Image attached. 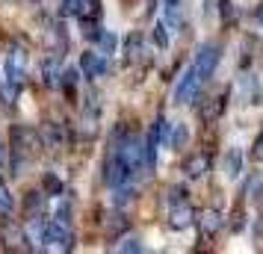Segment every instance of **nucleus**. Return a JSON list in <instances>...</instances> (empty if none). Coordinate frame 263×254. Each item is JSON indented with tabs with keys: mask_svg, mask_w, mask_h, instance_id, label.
Segmentation results:
<instances>
[{
	"mask_svg": "<svg viewBox=\"0 0 263 254\" xmlns=\"http://www.w3.org/2000/svg\"><path fill=\"white\" fill-rule=\"evenodd\" d=\"M133 166L124 160V154L119 151V145H112V151H109V160H107V181L109 186H121V183H130L133 178Z\"/></svg>",
	"mask_w": 263,
	"mask_h": 254,
	"instance_id": "1",
	"label": "nucleus"
},
{
	"mask_svg": "<svg viewBox=\"0 0 263 254\" xmlns=\"http://www.w3.org/2000/svg\"><path fill=\"white\" fill-rule=\"evenodd\" d=\"M201 86H204L201 74L195 71V65H190L186 74H183V80H180L178 89H175V104H192V101H198Z\"/></svg>",
	"mask_w": 263,
	"mask_h": 254,
	"instance_id": "2",
	"label": "nucleus"
},
{
	"mask_svg": "<svg viewBox=\"0 0 263 254\" xmlns=\"http://www.w3.org/2000/svg\"><path fill=\"white\" fill-rule=\"evenodd\" d=\"M219 56H222V48L219 45H213V42H207V45H201V50H198V56H195V71L201 74V80L207 83L210 77H213L216 65H219Z\"/></svg>",
	"mask_w": 263,
	"mask_h": 254,
	"instance_id": "3",
	"label": "nucleus"
},
{
	"mask_svg": "<svg viewBox=\"0 0 263 254\" xmlns=\"http://www.w3.org/2000/svg\"><path fill=\"white\" fill-rule=\"evenodd\" d=\"M27 74V53L21 45H12L9 48V53H6V77L12 80V83L21 86V80H24Z\"/></svg>",
	"mask_w": 263,
	"mask_h": 254,
	"instance_id": "4",
	"label": "nucleus"
},
{
	"mask_svg": "<svg viewBox=\"0 0 263 254\" xmlns=\"http://www.w3.org/2000/svg\"><path fill=\"white\" fill-rule=\"evenodd\" d=\"M192 222H195V210H192V204L186 198L178 201V204H168V228L183 230V228H190Z\"/></svg>",
	"mask_w": 263,
	"mask_h": 254,
	"instance_id": "5",
	"label": "nucleus"
},
{
	"mask_svg": "<svg viewBox=\"0 0 263 254\" xmlns=\"http://www.w3.org/2000/svg\"><path fill=\"white\" fill-rule=\"evenodd\" d=\"M80 68H83L86 77H104L109 71V62H107V53H101V50H89L80 56Z\"/></svg>",
	"mask_w": 263,
	"mask_h": 254,
	"instance_id": "6",
	"label": "nucleus"
},
{
	"mask_svg": "<svg viewBox=\"0 0 263 254\" xmlns=\"http://www.w3.org/2000/svg\"><path fill=\"white\" fill-rule=\"evenodd\" d=\"M183 171H186V178L198 181L201 174L210 171V154H192V157L183 163Z\"/></svg>",
	"mask_w": 263,
	"mask_h": 254,
	"instance_id": "7",
	"label": "nucleus"
},
{
	"mask_svg": "<svg viewBox=\"0 0 263 254\" xmlns=\"http://www.w3.org/2000/svg\"><path fill=\"white\" fill-rule=\"evenodd\" d=\"M163 12H166L168 27L183 24V6H180V0H163Z\"/></svg>",
	"mask_w": 263,
	"mask_h": 254,
	"instance_id": "8",
	"label": "nucleus"
},
{
	"mask_svg": "<svg viewBox=\"0 0 263 254\" xmlns=\"http://www.w3.org/2000/svg\"><path fill=\"white\" fill-rule=\"evenodd\" d=\"M98 15H101V3L98 0H80V6H77V18L80 21H95Z\"/></svg>",
	"mask_w": 263,
	"mask_h": 254,
	"instance_id": "9",
	"label": "nucleus"
},
{
	"mask_svg": "<svg viewBox=\"0 0 263 254\" xmlns=\"http://www.w3.org/2000/svg\"><path fill=\"white\" fill-rule=\"evenodd\" d=\"M225 171H228V178H239V171H242V154L239 151H228Z\"/></svg>",
	"mask_w": 263,
	"mask_h": 254,
	"instance_id": "10",
	"label": "nucleus"
},
{
	"mask_svg": "<svg viewBox=\"0 0 263 254\" xmlns=\"http://www.w3.org/2000/svg\"><path fill=\"white\" fill-rule=\"evenodd\" d=\"M201 225H204V233H207V237H213L216 230L222 228V216H219L216 210H207L204 219H201Z\"/></svg>",
	"mask_w": 263,
	"mask_h": 254,
	"instance_id": "11",
	"label": "nucleus"
},
{
	"mask_svg": "<svg viewBox=\"0 0 263 254\" xmlns=\"http://www.w3.org/2000/svg\"><path fill=\"white\" fill-rule=\"evenodd\" d=\"M222 109H225V97H213V101L204 107V121L210 124L213 119H219V115H222Z\"/></svg>",
	"mask_w": 263,
	"mask_h": 254,
	"instance_id": "12",
	"label": "nucleus"
},
{
	"mask_svg": "<svg viewBox=\"0 0 263 254\" xmlns=\"http://www.w3.org/2000/svg\"><path fill=\"white\" fill-rule=\"evenodd\" d=\"M186 142V127L183 124H172V130H168V148H183Z\"/></svg>",
	"mask_w": 263,
	"mask_h": 254,
	"instance_id": "13",
	"label": "nucleus"
},
{
	"mask_svg": "<svg viewBox=\"0 0 263 254\" xmlns=\"http://www.w3.org/2000/svg\"><path fill=\"white\" fill-rule=\"evenodd\" d=\"M42 77H45V86H60V77H57V62L48 60L42 65Z\"/></svg>",
	"mask_w": 263,
	"mask_h": 254,
	"instance_id": "14",
	"label": "nucleus"
},
{
	"mask_svg": "<svg viewBox=\"0 0 263 254\" xmlns=\"http://www.w3.org/2000/svg\"><path fill=\"white\" fill-rule=\"evenodd\" d=\"M15 97H18V83L6 80V83L0 86V101L3 104H15Z\"/></svg>",
	"mask_w": 263,
	"mask_h": 254,
	"instance_id": "15",
	"label": "nucleus"
},
{
	"mask_svg": "<svg viewBox=\"0 0 263 254\" xmlns=\"http://www.w3.org/2000/svg\"><path fill=\"white\" fill-rule=\"evenodd\" d=\"M139 45H142V36H139V33H133V36L127 38V60H130V62L139 60V53H142V50H139Z\"/></svg>",
	"mask_w": 263,
	"mask_h": 254,
	"instance_id": "16",
	"label": "nucleus"
},
{
	"mask_svg": "<svg viewBox=\"0 0 263 254\" xmlns=\"http://www.w3.org/2000/svg\"><path fill=\"white\" fill-rule=\"evenodd\" d=\"M12 213V195L6 186H0V216H9Z\"/></svg>",
	"mask_w": 263,
	"mask_h": 254,
	"instance_id": "17",
	"label": "nucleus"
},
{
	"mask_svg": "<svg viewBox=\"0 0 263 254\" xmlns=\"http://www.w3.org/2000/svg\"><path fill=\"white\" fill-rule=\"evenodd\" d=\"M119 251L139 254V251H142V245H139V240H136V237H127V240H121V242H119Z\"/></svg>",
	"mask_w": 263,
	"mask_h": 254,
	"instance_id": "18",
	"label": "nucleus"
},
{
	"mask_svg": "<svg viewBox=\"0 0 263 254\" xmlns=\"http://www.w3.org/2000/svg\"><path fill=\"white\" fill-rule=\"evenodd\" d=\"M62 86L68 89V95L74 92V86H77V71H74V68H68V71H62Z\"/></svg>",
	"mask_w": 263,
	"mask_h": 254,
	"instance_id": "19",
	"label": "nucleus"
},
{
	"mask_svg": "<svg viewBox=\"0 0 263 254\" xmlns=\"http://www.w3.org/2000/svg\"><path fill=\"white\" fill-rule=\"evenodd\" d=\"M45 189H48L50 195H62V183H60V178L48 174V178H45Z\"/></svg>",
	"mask_w": 263,
	"mask_h": 254,
	"instance_id": "20",
	"label": "nucleus"
},
{
	"mask_svg": "<svg viewBox=\"0 0 263 254\" xmlns=\"http://www.w3.org/2000/svg\"><path fill=\"white\" fill-rule=\"evenodd\" d=\"M154 42L160 45V48H166L168 45V33H166V24H157L154 27Z\"/></svg>",
	"mask_w": 263,
	"mask_h": 254,
	"instance_id": "21",
	"label": "nucleus"
},
{
	"mask_svg": "<svg viewBox=\"0 0 263 254\" xmlns=\"http://www.w3.org/2000/svg\"><path fill=\"white\" fill-rule=\"evenodd\" d=\"M251 160L254 163H263V133L254 139V145H251Z\"/></svg>",
	"mask_w": 263,
	"mask_h": 254,
	"instance_id": "22",
	"label": "nucleus"
},
{
	"mask_svg": "<svg viewBox=\"0 0 263 254\" xmlns=\"http://www.w3.org/2000/svg\"><path fill=\"white\" fill-rule=\"evenodd\" d=\"M77 6H80V0H62V15H65V18L77 15Z\"/></svg>",
	"mask_w": 263,
	"mask_h": 254,
	"instance_id": "23",
	"label": "nucleus"
},
{
	"mask_svg": "<svg viewBox=\"0 0 263 254\" xmlns=\"http://www.w3.org/2000/svg\"><path fill=\"white\" fill-rule=\"evenodd\" d=\"M112 48H116V38L109 36V33H104L101 36V53H112Z\"/></svg>",
	"mask_w": 263,
	"mask_h": 254,
	"instance_id": "24",
	"label": "nucleus"
},
{
	"mask_svg": "<svg viewBox=\"0 0 263 254\" xmlns=\"http://www.w3.org/2000/svg\"><path fill=\"white\" fill-rule=\"evenodd\" d=\"M6 163V145H3V139H0V166Z\"/></svg>",
	"mask_w": 263,
	"mask_h": 254,
	"instance_id": "25",
	"label": "nucleus"
},
{
	"mask_svg": "<svg viewBox=\"0 0 263 254\" xmlns=\"http://www.w3.org/2000/svg\"><path fill=\"white\" fill-rule=\"evenodd\" d=\"M257 237H263V213H260V219H257Z\"/></svg>",
	"mask_w": 263,
	"mask_h": 254,
	"instance_id": "26",
	"label": "nucleus"
},
{
	"mask_svg": "<svg viewBox=\"0 0 263 254\" xmlns=\"http://www.w3.org/2000/svg\"><path fill=\"white\" fill-rule=\"evenodd\" d=\"M260 21H263V9H260Z\"/></svg>",
	"mask_w": 263,
	"mask_h": 254,
	"instance_id": "27",
	"label": "nucleus"
}]
</instances>
